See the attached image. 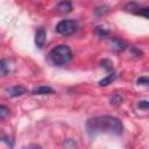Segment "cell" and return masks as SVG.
<instances>
[{
	"label": "cell",
	"mask_w": 149,
	"mask_h": 149,
	"mask_svg": "<svg viewBox=\"0 0 149 149\" xmlns=\"http://www.w3.org/2000/svg\"><path fill=\"white\" fill-rule=\"evenodd\" d=\"M86 132L90 136H97L101 133H108L114 135H121L123 133L122 122L111 115L94 116L86 122Z\"/></svg>",
	"instance_id": "1"
},
{
	"label": "cell",
	"mask_w": 149,
	"mask_h": 149,
	"mask_svg": "<svg viewBox=\"0 0 149 149\" xmlns=\"http://www.w3.org/2000/svg\"><path fill=\"white\" fill-rule=\"evenodd\" d=\"M49 58L54 65L63 66V65H66L72 59V51L70 47L65 44H59L50 50Z\"/></svg>",
	"instance_id": "2"
},
{
	"label": "cell",
	"mask_w": 149,
	"mask_h": 149,
	"mask_svg": "<svg viewBox=\"0 0 149 149\" xmlns=\"http://www.w3.org/2000/svg\"><path fill=\"white\" fill-rule=\"evenodd\" d=\"M78 29V22L74 20H62L57 23L56 26V31L63 36H70L72 34H74Z\"/></svg>",
	"instance_id": "3"
},
{
	"label": "cell",
	"mask_w": 149,
	"mask_h": 149,
	"mask_svg": "<svg viewBox=\"0 0 149 149\" xmlns=\"http://www.w3.org/2000/svg\"><path fill=\"white\" fill-rule=\"evenodd\" d=\"M45 37H47V31L44 27H40L36 33H35V44L38 49H42L44 43H45Z\"/></svg>",
	"instance_id": "4"
},
{
	"label": "cell",
	"mask_w": 149,
	"mask_h": 149,
	"mask_svg": "<svg viewBox=\"0 0 149 149\" xmlns=\"http://www.w3.org/2000/svg\"><path fill=\"white\" fill-rule=\"evenodd\" d=\"M6 94L10 98H14V97H19V95H22L24 93H27V88L21 86V85H15V86H10V87H7L6 88Z\"/></svg>",
	"instance_id": "5"
},
{
	"label": "cell",
	"mask_w": 149,
	"mask_h": 149,
	"mask_svg": "<svg viewBox=\"0 0 149 149\" xmlns=\"http://www.w3.org/2000/svg\"><path fill=\"white\" fill-rule=\"evenodd\" d=\"M55 9H56L57 12H59V13H69V12H71V9H72V3H71L69 0L61 1V2L56 6Z\"/></svg>",
	"instance_id": "6"
},
{
	"label": "cell",
	"mask_w": 149,
	"mask_h": 149,
	"mask_svg": "<svg viewBox=\"0 0 149 149\" xmlns=\"http://www.w3.org/2000/svg\"><path fill=\"white\" fill-rule=\"evenodd\" d=\"M33 94H40V95H44V94H52L54 90L50 86H38L36 88H34L31 91Z\"/></svg>",
	"instance_id": "7"
},
{
	"label": "cell",
	"mask_w": 149,
	"mask_h": 149,
	"mask_svg": "<svg viewBox=\"0 0 149 149\" xmlns=\"http://www.w3.org/2000/svg\"><path fill=\"white\" fill-rule=\"evenodd\" d=\"M116 78V74H115V72H111L107 77H105L104 79H101L100 81H99V85L100 86H106V85H108V84H111L114 79Z\"/></svg>",
	"instance_id": "8"
},
{
	"label": "cell",
	"mask_w": 149,
	"mask_h": 149,
	"mask_svg": "<svg viewBox=\"0 0 149 149\" xmlns=\"http://www.w3.org/2000/svg\"><path fill=\"white\" fill-rule=\"evenodd\" d=\"M135 14L137 15H141V16H144L147 19H149V7H142V8H135L133 10Z\"/></svg>",
	"instance_id": "9"
},
{
	"label": "cell",
	"mask_w": 149,
	"mask_h": 149,
	"mask_svg": "<svg viewBox=\"0 0 149 149\" xmlns=\"http://www.w3.org/2000/svg\"><path fill=\"white\" fill-rule=\"evenodd\" d=\"M101 66L107 71V72H113V63L109 59H104L101 61Z\"/></svg>",
	"instance_id": "10"
},
{
	"label": "cell",
	"mask_w": 149,
	"mask_h": 149,
	"mask_svg": "<svg viewBox=\"0 0 149 149\" xmlns=\"http://www.w3.org/2000/svg\"><path fill=\"white\" fill-rule=\"evenodd\" d=\"M0 69H1V74L2 76H6L9 72V69L7 68V61L6 59H1V62H0Z\"/></svg>",
	"instance_id": "11"
},
{
	"label": "cell",
	"mask_w": 149,
	"mask_h": 149,
	"mask_svg": "<svg viewBox=\"0 0 149 149\" xmlns=\"http://www.w3.org/2000/svg\"><path fill=\"white\" fill-rule=\"evenodd\" d=\"M8 114H9V109L5 105H0V118L1 119H5Z\"/></svg>",
	"instance_id": "12"
},
{
	"label": "cell",
	"mask_w": 149,
	"mask_h": 149,
	"mask_svg": "<svg viewBox=\"0 0 149 149\" xmlns=\"http://www.w3.org/2000/svg\"><path fill=\"white\" fill-rule=\"evenodd\" d=\"M95 34H98V35L101 36V37H105V36L108 35V30L102 29L101 27H95Z\"/></svg>",
	"instance_id": "13"
},
{
	"label": "cell",
	"mask_w": 149,
	"mask_h": 149,
	"mask_svg": "<svg viewBox=\"0 0 149 149\" xmlns=\"http://www.w3.org/2000/svg\"><path fill=\"white\" fill-rule=\"evenodd\" d=\"M136 83H137L139 85L149 86V78H148V77H140V78L136 80Z\"/></svg>",
	"instance_id": "14"
},
{
	"label": "cell",
	"mask_w": 149,
	"mask_h": 149,
	"mask_svg": "<svg viewBox=\"0 0 149 149\" xmlns=\"http://www.w3.org/2000/svg\"><path fill=\"white\" fill-rule=\"evenodd\" d=\"M137 107L141 109H149V101L148 100H141V101H139Z\"/></svg>",
	"instance_id": "15"
},
{
	"label": "cell",
	"mask_w": 149,
	"mask_h": 149,
	"mask_svg": "<svg viewBox=\"0 0 149 149\" xmlns=\"http://www.w3.org/2000/svg\"><path fill=\"white\" fill-rule=\"evenodd\" d=\"M122 101V97L119 94H114L113 98H111V104H120Z\"/></svg>",
	"instance_id": "16"
},
{
	"label": "cell",
	"mask_w": 149,
	"mask_h": 149,
	"mask_svg": "<svg viewBox=\"0 0 149 149\" xmlns=\"http://www.w3.org/2000/svg\"><path fill=\"white\" fill-rule=\"evenodd\" d=\"M1 139H2V141H5V142H7V144H9V147H13V141H12V139L10 137H8V136H6V135H2L1 136Z\"/></svg>",
	"instance_id": "17"
}]
</instances>
